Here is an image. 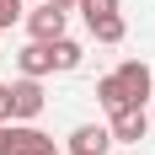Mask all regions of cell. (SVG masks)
Returning <instances> with one entry per match:
<instances>
[{
    "instance_id": "obj_15",
    "label": "cell",
    "mask_w": 155,
    "mask_h": 155,
    "mask_svg": "<svg viewBox=\"0 0 155 155\" xmlns=\"http://www.w3.org/2000/svg\"><path fill=\"white\" fill-rule=\"evenodd\" d=\"M48 5H59V11H75V5H80V0H48Z\"/></svg>"
},
{
    "instance_id": "obj_13",
    "label": "cell",
    "mask_w": 155,
    "mask_h": 155,
    "mask_svg": "<svg viewBox=\"0 0 155 155\" xmlns=\"http://www.w3.org/2000/svg\"><path fill=\"white\" fill-rule=\"evenodd\" d=\"M32 155H64V150H59V144H54V139H43V144H38V150H32Z\"/></svg>"
},
{
    "instance_id": "obj_10",
    "label": "cell",
    "mask_w": 155,
    "mask_h": 155,
    "mask_svg": "<svg viewBox=\"0 0 155 155\" xmlns=\"http://www.w3.org/2000/svg\"><path fill=\"white\" fill-rule=\"evenodd\" d=\"M91 38H96V43H123V38H128V21H123V11H118V16H102V21H91Z\"/></svg>"
},
{
    "instance_id": "obj_1",
    "label": "cell",
    "mask_w": 155,
    "mask_h": 155,
    "mask_svg": "<svg viewBox=\"0 0 155 155\" xmlns=\"http://www.w3.org/2000/svg\"><path fill=\"white\" fill-rule=\"evenodd\" d=\"M5 102H11V123H32L38 112L48 107V96H43V80H32V75H16L11 86H5Z\"/></svg>"
},
{
    "instance_id": "obj_8",
    "label": "cell",
    "mask_w": 155,
    "mask_h": 155,
    "mask_svg": "<svg viewBox=\"0 0 155 155\" xmlns=\"http://www.w3.org/2000/svg\"><path fill=\"white\" fill-rule=\"evenodd\" d=\"M16 70H21V75H32V80L54 75V59H48V43H27L21 54H16Z\"/></svg>"
},
{
    "instance_id": "obj_3",
    "label": "cell",
    "mask_w": 155,
    "mask_h": 155,
    "mask_svg": "<svg viewBox=\"0 0 155 155\" xmlns=\"http://www.w3.org/2000/svg\"><path fill=\"white\" fill-rule=\"evenodd\" d=\"M21 21H27V38H32V43H54V38H64V27H70V11H59V5L43 0V5L27 11Z\"/></svg>"
},
{
    "instance_id": "obj_4",
    "label": "cell",
    "mask_w": 155,
    "mask_h": 155,
    "mask_svg": "<svg viewBox=\"0 0 155 155\" xmlns=\"http://www.w3.org/2000/svg\"><path fill=\"white\" fill-rule=\"evenodd\" d=\"M70 155H107L112 150V128L107 123H75L70 128V139H64Z\"/></svg>"
},
{
    "instance_id": "obj_2",
    "label": "cell",
    "mask_w": 155,
    "mask_h": 155,
    "mask_svg": "<svg viewBox=\"0 0 155 155\" xmlns=\"http://www.w3.org/2000/svg\"><path fill=\"white\" fill-rule=\"evenodd\" d=\"M107 128H112V144H139L144 134H150V112H144L139 102H128V107L107 112Z\"/></svg>"
},
{
    "instance_id": "obj_12",
    "label": "cell",
    "mask_w": 155,
    "mask_h": 155,
    "mask_svg": "<svg viewBox=\"0 0 155 155\" xmlns=\"http://www.w3.org/2000/svg\"><path fill=\"white\" fill-rule=\"evenodd\" d=\"M21 16H27V0H0V32H5V27H16Z\"/></svg>"
},
{
    "instance_id": "obj_14",
    "label": "cell",
    "mask_w": 155,
    "mask_h": 155,
    "mask_svg": "<svg viewBox=\"0 0 155 155\" xmlns=\"http://www.w3.org/2000/svg\"><path fill=\"white\" fill-rule=\"evenodd\" d=\"M0 123H11V102H5V86H0Z\"/></svg>"
},
{
    "instance_id": "obj_5",
    "label": "cell",
    "mask_w": 155,
    "mask_h": 155,
    "mask_svg": "<svg viewBox=\"0 0 155 155\" xmlns=\"http://www.w3.org/2000/svg\"><path fill=\"white\" fill-rule=\"evenodd\" d=\"M118 80H123L128 102H139V107L155 96V70H150L144 59H123V64H118Z\"/></svg>"
},
{
    "instance_id": "obj_9",
    "label": "cell",
    "mask_w": 155,
    "mask_h": 155,
    "mask_svg": "<svg viewBox=\"0 0 155 155\" xmlns=\"http://www.w3.org/2000/svg\"><path fill=\"white\" fill-rule=\"evenodd\" d=\"M96 102H102L107 112H118V107H128V91H123V80H118V70L96 80Z\"/></svg>"
},
{
    "instance_id": "obj_6",
    "label": "cell",
    "mask_w": 155,
    "mask_h": 155,
    "mask_svg": "<svg viewBox=\"0 0 155 155\" xmlns=\"http://www.w3.org/2000/svg\"><path fill=\"white\" fill-rule=\"evenodd\" d=\"M43 139L48 134L32 128V123H0V155H32Z\"/></svg>"
},
{
    "instance_id": "obj_11",
    "label": "cell",
    "mask_w": 155,
    "mask_h": 155,
    "mask_svg": "<svg viewBox=\"0 0 155 155\" xmlns=\"http://www.w3.org/2000/svg\"><path fill=\"white\" fill-rule=\"evenodd\" d=\"M75 11L86 16V27H91V21H102V16H118V0H80Z\"/></svg>"
},
{
    "instance_id": "obj_7",
    "label": "cell",
    "mask_w": 155,
    "mask_h": 155,
    "mask_svg": "<svg viewBox=\"0 0 155 155\" xmlns=\"http://www.w3.org/2000/svg\"><path fill=\"white\" fill-rule=\"evenodd\" d=\"M48 59H54V75H70V70H80L86 48H80L75 38H54V43H48Z\"/></svg>"
}]
</instances>
